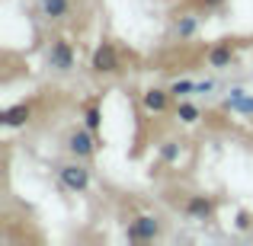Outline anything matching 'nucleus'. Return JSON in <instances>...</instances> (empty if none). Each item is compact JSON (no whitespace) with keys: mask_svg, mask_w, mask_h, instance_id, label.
Listing matches in <instances>:
<instances>
[{"mask_svg":"<svg viewBox=\"0 0 253 246\" xmlns=\"http://www.w3.org/2000/svg\"><path fill=\"white\" fill-rule=\"evenodd\" d=\"M68 147L74 150L77 157H90L96 144H93V138L86 135V131H74V135H71V141H68Z\"/></svg>","mask_w":253,"mask_h":246,"instance_id":"5","label":"nucleus"},{"mask_svg":"<svg viewBox=\"0 0 253 246\" xmlns=\"http://www.w3.org/2000/svg\"><path fill=\"white\" fill-rule=\"evenodd\" d=\"M61 182L68 185L71 192H84L86 182H90V173H86V166H77V163L61 166Z\"/></svg>","mask_w":253,"mask_h":246,"instance_id":"1","label":"nucleus"},{"mask_svg":"<svg viewBox=\"0 0 253 246\" xmlns=\"http://www.w3.org/2000/svg\"><path fill=\"white\" fill-rule=\"evenodd\" d=\"M42 10L48 16H64L68 13V0H42Z\"/></svg>","mask_w":253,"mask_h":246,"instance_id":"10","label":"nucleus"},{"mask_svg":"<svg viewBox=\"0 0 253 246\" xmlns=\"http://www.w3.org/2000/svg\"><path fill=\"white\" fill-rule=\"evenodd\" d=\"M26 118H29V105H26V103L23 105H13V109L3 112V122L6 125H23Z\"/></svg>","mask_w":253,"mask_h":246,"instance_id":"8","label":"nucleus"},{"mask_svg":"<svg viewBox=\"0 0 253 246\" xmlns=\"http://www.w3.org/2000/svg\"><path fill=\"white\" fill-rule=\"evenodd\" d=\"M209 3H218V0H209Z\"/></svg>","mask_w":253,"mask_h":246,"instance_id":"17","label":"nucleus"},{"mask_svg":"<svg viewBox=\"0 0 253 246\" xmlns=\"http://www.w3.org/2000/svg\"><path fill=\"white\" fill-rule=\"evenodd\" d=\"M144 109L164 112V109H167V93H164V90H148V93H144Z\"/></svg>","mask_w":253,"mask_h":246,"instance_id":"6","label":"nucleus"},{"mask_svg":"<svg viewBox=\"0 0 253 246\" xmlns=\"http://www.w3.org/2000/svg\"><path fill=\"white\" fill-rule=\"evenodd\" d=\"M209 64L211 68H228L231 64V45H215L209 51Z\"/></svg>","mask_w":253,"mask_h":246,"instance_id":"7","label":"nucleus"},{"mask_svg":"<svg viewBox=\"0 0 253 246\" xmlns=\"http://www.w3.org/2000/svg\"><path fill=\"white\" fill-rule=\"evenodd\" d=\"M179 118H183V122H196V118H199V112H196V105H189V103H183V105H179Z\"/></svg>","mask_w":253,"mask_h":246,"instance_id":"12","label":"nucleus"},{"mask_svg":"<svg viewBox=\"0 0 253 246\" xmlns=\"http://www.w3.org/2000/svg\"><path fill=\"white\" fill-rule=\"evenodd\" d=\"M157 230H161L157 217H148V214H144V217H138V221L128 227V237H131V240H154Z\"/></svg>","mask_w":253,"mask_h":246,"instance_id":"3","label":"nucleus"},{"mask_svg":"<svg viewBox=\"0 0 253 246\" xmlns=\"http://www.w3.org/2000/svg\"><path fill=\"white\" fill-rule=\"evenodd\" d=\"M189 90H196V83H189V80H183V83H173V96H183V93H189Z\"/></svg>","mask_w":253,"mask_h":246,"instance_id":"14","label":"nucleus"},{"mask_svg":"<svg viewBox=\"0 0 253 246\" xmlns=\"http://www.w3.org/2000/svg\"><path fill=\"white\" fill-rule=\"evenodd\" d=\"M189 214H196V217H209V214H211V205L205 202V198H192V202H189Z\"/></svg>","mask_w":253,"mask_h":246,"instance_id":"11","label":"nucleus"},{"mask_svg":"<svg viewBox=\"0 0 253 246\" xmlns=\"http://www.w3.org/2000/svg\"><path fill=\"white\" fill-rule=\"evenodd\" d=\"M192 29H196V19H192V16H186V19H179V23H176L179 35H192Z\"/></svg>","mask_w":253,"mask_h":246,"instance_id":"13","label":"nucleus"},{"mask_svg":"<svg viewBox=\"0 0 253 246\" xmlns=\"http://www.w3.org/2000/svg\"><path fill=\"white\" fill-rule=\"evenodd\" d=\"M51 68H58V70H71L74 68V51H71L68 42H55L51 45Z\"/></svg>","mask_w":253,"mask_h":246,"instance_id":"4","label":"nucleus"},{"mask_svg":"<svg viewBox=\"0 0 253 246\" xmlns=\"http://www.w3.org/2000/svg\"><path fill=\"white\" fill-rule=\"evenodd\" d=\"M86 125H90L93 131L99 128V112H96V109H90V112H86Z\"/></svg>","mask_w":253,"mask_h":246,"instance_id":"15","label":"nucleus"},{"mask_svg":"<svg viewBox=\"0 0 253 246\" xmlns=\"http://www.w3.org/2000/svg\"><path fill=\"white\" fill-rule=\"evenodd\" d=\"M93 70L96 74H116L119 70V58H116V48L112 45H99L96 55H93Z\"/></svg>","mask_w":253,"mask_h":246,"instance_id":"2","label":"nucleus"},{"mask_svg":"<svg viewBox=\"0 0 253 246\" xmlns=\"http://www.w3.org/2000/svg\"><path fill=\"white\" fill-rule=\"evenodd\" d=\"M164 157L173 160V157H176V144H167V147H164Z\"/></svg>","mask_w":253,"mask_h":246,"instance_id":"16","label":"nucleus"},{"mask_svg":"<svg viewBox=\"0 0 253 246\" xmlns=\"http://www.w3.org/2000/svg\"><path fill=\"white\" fill-rule=\"evenodd\" d=\"M228 109H241V112H253V99L250 96H244L241 90H234V96H228Z\"/></svg>","mask_w":253,"mask_h":246,"instance_id":"9","label":"nucleus"}]
</instances>
